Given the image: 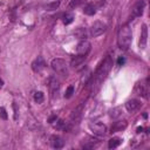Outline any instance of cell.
<instances>
[{
  "mask_svg": "<svg viewBox=\"0 0 150 150\" xmlns=\"http://www.w3.org/2000/svg\"><path fill=\"white\" fill-rule=\"evenodd\" d=\"M146 42H148V28H146V25H143L141 38H139V48L144 49L145 46H146Z\"/></svg>",
  "mask_w": 150,
  "mask_h": 150,
  "instance_id": "ba28073f",
  "label": "cell"
},
{
  "mask_svg": "<svg viewBox=\"0 0 150 150\" xmlns=\"http://www.w3.org/2000/svg\"><path fill=\"white\" fill-rule=\"evenodd\" d=\"M81 2H82V0H71V2H70V5H69V7H77Z\"/></svg>",
  "mask_w": 150,
  "mask_h": 150,
  "instance_id": "d4e9b609",
  "label": "cell"
},
{
  "mask_svg": "<svg viewBox=\"0 0 150 150\" xmlns=\"http://www.w3.org/2000/svg\"><path fill=\"white\" fill-rule=\"evenodd\" d=\"M52 68H53L56 73H59V74H61V75H67V74H68L67 63H66V61L62 60V59H54V60L52 61Z\"/></svg>",
  "mask_w": 150,
  "mask_h": 150,
  "instance_id": "3957f363",
  "label": "cell"
},
{
  "mask_svg": "<svg viewBox=\"0 0 150 150\" xmlns=\"http://www.w3.org/2000/svg\"><path fill=\"white\" fill-rule=\"evenodd\" d=\"M55 122H56V120H55ZM55 128L56 129H64V122L62 121V120H57V122L55 123Z\"/></svg>",
  "mask_w": 150,
  "mask_h": 150,
  "instance_id": "603a6c76",
  "label": "cell"
},
{
  "mask_svg": "<svg viewBox=\"0 0 150 150\" xmlns=\"http://www.w3.org/2000/svg\"><path fill=\"white\" fill-rule=\"evenodd\" d=\"M124 62H125V59H124L123 56H120V57L117 59V64H118V66H122V64H124Z\"/></svg>",
  "mask_w": 150,
  "mask_h": 150,
  "instance_id": "484cf974",
  "label": "cell"
},
{
  "mask_svg": "<svg viewBox=\"0 0 150 150\" xmlns=\"http://www.w3.org/2000/svg\"><path fill=\"white\" fill-rule=\"evenodd\" d=\"M59 88H60V83H59V81H57L56 79L52 77L50 81H49V89H50L52 94H53V95L56 94V93L59 91Z\"/></svg>",
  "mask_w": 150,
  "mask_h": 150,
  "instance_id": "4fadbf2b",
  "label": "cell"
},
{
  "mask_svg": "<svg viewBox=\"0 0 150 150\" xmlns=\"http://www.w3.org/2000/svg\"><path fill=\"white\" fill-rule=\"evenodd\" d=\"M0 117L2 120H7V112H6V109L5 108H0Z\"/></svg>",
  "mask_w": 150,
  "mask_h": 150,
  "instance_id": "cb8c5ba5",
  "label": "cell"
},
{
  "mask_svg": "<svg viewBox=\"0 0 150 150\" xmlns=\"http://www.w3.org/2000/svg\"><path fill=\"white\" fill-rule=\"evenodd\" d=\"M43 100H45V96H43V93L42 91H36L34 94V101L36 103H42Z\"/></svg>",
  "mask_w": 150,
  "mask_h": 150,
  "instance_id": "d6986e66",
  "label": "cell"
},
{
  "mask_svg": "<svg viewBox=\"0 0 150 150\" xmlns=\"http://www.w3.org/2000/svg\"><path fill=\"white\" fill-rule=\"evenodd\" d=\"M143 130V128H137V132H141Z\"/></svg>",
  "mask_w": 150,
  "mask_h": 150,
  "instance_id": "f1b7e54d",
  "label": "cell"
},
{
  "mask_svg": "<svg viewBox=\"0 0 150 150\" xmlns=\"http://www.w3.org/2000/svg\"><path fill=\"white\" fill-rule=\"evenodd\" d=\"M120 111H121L120 108H115V109H112V110L110 111V116H111V117H117V116L121 114Z\"/></svg>",
  "mask_w": 150,
  "mask_h": 150,
  "instance_id": "7402d4cb",
  "label": "cell"
},
{
  "mask_svg": "<svg viewBox=\"0 0 150 150\" xmlns=\"http://www.w3.org/2000/svg\"><path fill=\"white\" fill-rule=\"evenodd\" d=\"M50 144H52V146H53L54 149H61V148H63V145H64V141H63L61 137H59V136H52V138H50Z\"/></svg>",
  "mask_w": 150,
  "mask_h": 150,
  "instance_id": "8fae6325",
  "label": "cell"
},
{
  "mask_svg": "<svg viewBox=\"0 0 150 150\" xmlns=\"http://www.w3.org/2000/svg\"><path fill=\"white\" fill-rule=\"evenodd\" d=\"M95 7L93 6V5H90V4H88V5H86L84 7H83V13L84 14H87V15H94L95 14Z\"/></svg>",
  "mask_w": 150,
  "mask_h": 150,
  "instance_id": "e0dca14e",
  "label": "cell"
},
{
  "mask_svg": "<svg viewBox=\"0 0 150 150\" xmlns=\"http://www.w3.org/2000/svg\"><path fill=\"white\" fill-rule=\"evenodd\" d=\"M89 129L95 134L96 136H104L107 134V125L101 122H94L89 124Z\"/></svg>",
  "mask_w": 150,
  "mask_h": 150,
  "instance_id": "277c9868",
  "label": "cell"
},
{
  "mask_svg": "<svg viewBox=\"0 0 150 150\" xmlns=\"http://www.w3.org/2000/svg\"><path fill=\"white\" fill-rule=\"evenodd\" d=\"M141 103L138 100H129L127 103H125V109L129 111V112H132L135 110H137L139 108Z\"/></svg>",
  "mask_w": 150,
  "mask_h": 150,
  "instance_id": "30bf717a",
  "label": "cell"
},
{
  "mask_svg": "<svg viewBox=\"0 0 150 150\" xmlns=\"http://www.w3.org/2000/svg\"><path fill=\"white\" fill-rule=\"evenodd\" d=\"M144 5H145V4H144L143 0H139V1L136 2V5H135L134 8H132V16H134V18H135V16H141V15H142Z\"/></svg>",
  "mask_w": 150,
  "mask_h": 150,
  "instance_id": "9c48e42d",
  "label": "cell"
},
{
  "mask_svg": "<svg viewBox=\"0 0 150 150\" xmlns=\"http://www.w3.org/2000/svg\"><path fill=\"white\" fill-rule=\"evenodd\" d=\"M105 29H107V26H105L103 22L96 21V22L91 26V28H90V34H91V36L96 38V36H100L101 34H103V33L105 32Z\"/></svg>",
  "mask_w": 150,
  "mask_h": 150,
  "instance_id": "5b68a950",
  "label": "cell"
},
{
  "mask_svg": "<svg viewBox=\"0 0 150 150\" xmlns=\"http://www.w3.org/2000/svg\"><path fill=\"white\" fill-rule=\"evenodd\" d=\"M73 94H74V87H73V86H69V87L67 88V90H66L64 97H66V98H70V97L73 96Z\"/></svg>",
  "mask_w": 150,
  "mask_h": 150,
  "instance_id": "44dd1931",
  "label": "cell"
},
{
  "mask_svg": "<svg viewBox=\"0 0 150 150\" xmlns=\"http://www.w3.org/2000/svg\"><path fill=\"white\" fill-rule=\"evenodd\" d=\"M120 144H121V139L117 138V137H114V138L109 139V142H108V148H109V149H115V148H117Z\"/></svg>",
  "mask_w": 150,
  "mask_h": 150,
  "instance_id": "2e32d148",
  "label": "cell"
},
{
  "mask_svg": "<svg viewBox=\"0 0 150 150\" xmlns=\"http://www.w3.org/2000/svg\"><path fill=\"white\" fill-rule=\"evenodd\" d=\"M95 2H96V5L98 7H101V6H103L105 4V0H95Z\"/></svg>",
  "mask_w": 150,
  "mask_h": 150,
  "instance_id": "4316f807",
  "label": "cell"
},
{
  "mask_svg": "<svg viewBox=\"0 0 150 150\" xmlns=\"http://www.w3.org/2000/svg\"><path fill=\"white\" fill-rule=\"evenodd\" d=\"M135 90H136V93H137L138 95H142V96L146 97V93H148V90H146V88L144 87V84H142V83H137L136 87H135Z\"/></svg>",
  "mask_w": 150,
  "mask_h": 150,
  "instance_id": "5bb4252c",
  "label": "cell"
},
{
  "mask_svg": "<svg viewBox=\"0 0 150 150\" xmlns=\"http://www.w3.org/2000/svg\"><path fill=\"white\" fill-rule=\"evenodd\" d=\"M2 84H4V81H2V80H1V79H0V88H1V87H2Z\"/></svg>",
  "mask_w": 150,
  "mask_h": 150,
  "instance_id": "f546056e",
  "label": "cell"
},
{
  "mask_svg": "<svg viewBox=\"0 0 150 150\" xmlns=\"http://www.w3.org/2000/svg\"><path fill=\"white\" fill-rule=\"evenodd\" d=\"M59 6H60V1H53V2L47 4V5L45 6V9H46V11H54V9H56Z\"/></svg>",
  "mask_w": 150,
  "mask_h": 150,
  "instance_id": "ac0fdd59",
  "label": "cell"
},
{
  "mask_svg": "<svg viewBox=\"0 0 150 150\" xmlns=\"http://www.w3.org/2000/svg\"><path fill=\"white\" fill-rule=\"evenodd\" d=\"M89 50H90V42L89 41L82 40L79 42V45L76 47V53L79 55H87Z\"/></svg>",
  "mask_w": 150,
  "mask_h": 150,
  "instance_id": "8992f818",
  "label": "cell"
},
{
  "mask_svg": "<svg viewBox=\"0 0 150 150\" xmlns=\"http://www.w3.org/2000/svg\"><path fill=\"white\" fill-rule=\"evenodd\" d=\"M111 66H112L111 57H110V56H107V57L103 60V62L100 64V67L97 68L96 73L94 74V77H93V87H94V86H100V83L105 79V76H107L108 73L110 71Z\"/></svg>",
  "mask_w": 150,
  "mask_h": 150,
  "instance_id": "6da1fadb",
  "label": "cell"
},
{
  "mask_svg": "<svg viewBox=\"0 0 150 150\" xmlns=\"http://www.w3.org/2000/svg\"><path fill=\"white\" fill-rule=\"evenodd\" d=\"M45 67H46V63H45V60L42 59V56H38V59H35L32 63V69L35 73H40Z\"/></svg>",
  "mask_w": 150,
  "mask_h": 150,
  "instance_id": "52a82bcc",
  "label": "cell"
},
{
  "mask_svg": "<svg viewBox=\"0 0 150 150\" xmlns=\"http://www.w3.org/2000/svg\"><path fill=\"white\" fill-rule=\"evenodd\" d=\"M84 59H86V55H79V54H77V56H75V57L71 60V66H73V67L80 66V64L84 61Z\"/></svg>",
  "mask_w": 150,
  "mask_h": 150,
  "instance_id": "9a60e30c",
  "label": "cell"
},
{
  "mask_svg": "<svg viewBox=\"0 0 150 150\" xmlns=\"http://www.w3.org/2000/svg\"><path fill=\"white\" fill-rule=\"evenodd\" d=\"M131 39H132V33L129 26H122L118 30L117 34V45L121 49L127 50L131 43Z\"/></svg>",
  "mask_w": 150,
  "mask_h": 150,
  "instance_id": "7a4b0ae2",
  "label": "cell"
},
{
  "mask_svg": "<svg viewBox=\"0 0 150 150\" xmlns=\"http://www.w3.org/2000/svg\"><path fill=\"white\" fill-rule=\"evenodd\" d=\"M54 120H56V116H55V115H54V116H52V117L49 118V123H53V121H54Z\"/></svg>",
  "mask_w": 150,
  "mask_h": 150,
  "instance_id": "83f0119b",
  "label": "cell"
},
{
  "mask_svg": "<svg viewBox=\"0 0 150 150\" xmlns=\"http://www.w3.org/2000/svg\"><path fill=\"white\" fill-rule=\"evenodd\" d=\"M127 125H128L127 121H117V122H115V123L112 124V127H111V131H112V132L122 131V130H124V129L127 128Z\"/></svg>",
  "mask_w": 150,
  "mask_h": 150,
  "instance_id": "7c38bea8",
  "label": "cell"
},
{
  "mask_svg": "<svg viewBox=\"0 0 150 150\" xmlns=\"http://www.w3.org/2000/svg\"><path fill=\"white\" fill-rule=\"evenodd\" d=\"M73 19H74V15L71 13H66L63 15V23L64 25H69L73 21Z\"/></svg>",
  "mask_w": 150,
  "mask_h": 150,
  "instance_id": "ffe728a7",
  "label": "cell"
}]
</instances>
